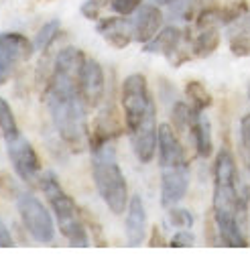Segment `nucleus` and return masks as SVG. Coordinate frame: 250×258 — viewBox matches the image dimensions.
<instances>
[{"instance_id":"1","label":"nucleus","mask_w":250,"mask_h":258,"mask_svg":"<svg viewBox=\"0 0 250 258\" xmlns=\"http://www.w3.org/2000/svg\"><path fill=\"white\" fill-rule=\"evenodd\" d=\"M86 55L76 47H66L57 53L55 68L47 86L45 102L53 126L70 149L84 153L90 145L88 106L80 92V72Z\"/></svg>"},{"instance_id":"2","label":"nucleus","mask_w":250,"mask_h":258,"mask_svg":"<svg viewBox=\"0 0 250 258\" xmlns=\"http://www.w3.org/2000/svg\"><path fill=\"white\" fill-rule=\"evenodd\" d=\"M214 218L224 246H248V193L240 183L234 157L226 149L214 161Z\"/></svg>"},{"instance_id":"3","label":"nucleus","mask_w":250,"mask_h":258,"mask_svg":"<svg viewBox=\"0 0 250 258\" xmlns=\"http://www.w3.org/2000/svg\"><path fill=\"white\" fill-rule=\"evenodd\" d=\"M159 163H161V204L177 206L190 187V165L185 149L169 124L159 126Z\"/></svg>"},{"instance_id":"4","label":"nucleus","mask_w":250,"mask_h":258,"mask_svg":"<svg viewBox=\"0 0 250 258\" xmlns=\"http://www.w3.org/2000/svg\"><path fill=\"white\" fill-rule=\"evenodd\" d=\"M92 147V175L100 198L108 206V210L116 216L124 214L129 208V185L116 159L114 141L94 143Z\"/></svg>"},{"instance_id":"5","label":"nucleus","mask_w":250,"mask_h":258,"mask_svg":"<svg viewBox=\"0 0 250 258\" xmlns=\"http://www.w3.org/2000/svg\"><path fill=\"white\" fill-rule=\"evenodd\" d=\"M41 189L47 196L49 206L55 214L59 232L68 238V242L74 248H88L90 234H88V226L84 222L82 210L66 193V189L61 187V183L57 181V177L53 173H45L41 177Z\"/></svg>"},{"instance_id":"6","label":"nucleus","mask_w":250,"mask_h":258,"mask_svg":"<svg viewBox=\"0 0 250 258\" xmlns=\"http://www.w3.org/2000/svg\"><path fill=\"white\" fill-rule=\"evenodd\" d=\"M120 104L124 110V122H127V128L131 135L139 131L151 118H157V108H155L149 84L145 76L141 74H133L124 80Z\"/></svg>"},{"instance_id":"7","label":"nucleus","mask_w":250,"mask_h":258,"mask_svg":"<svg viewBox=\"0 0 250 258\" xmlns=\"http://www.w3.org/2000/svg\"><path fill=\"white\" fill-rule=\"evenodd\" d=\"M17 208L21 214V220L27 228V232L31 234L33 240L41 242V244H49L53 242L55 236V226L51 220V214L47 212V208L29 191H21L17 196Z\"/></svg>"},{"instance_id":"8","label":"nucleus","mask_w":250,"mask_h":258,"mask_svg":"<svg viewBox=\"0 0 250 258\" xmlns=\"http://www.w3.org/2000/svg\"><path fill=\"white\" fill-rule=\"evenodd\" d=\"M7 149H9V157L11 163L15 167V171L19 173V177L29 183V185H41V159L37 155V151L33 149V145L23 137H15L7 141Z\"/></svg>"},{"instance_id":"9","label":"nucleus","mask_w":250,"mask_h":258,"mask_svg":"<svg viewBox=\"0 0 250 258\" xmlns=\"http://www.w3.org/2000/svg\"><path fill=\"white\" fill-rule=\"evenodd\" d=\"M35 51V45L19 35V33H5L0 35V84H7L15 74L17 66L27 61Z\"/></svg>"},{"instance_id":"10","label":"nucleus","mask_w":250,"mask_h":258,"mask_svg":"<svg viewBox=\"0 0 250 258\" xmlns=\"http://www.w3.org/2000/svg\"><path fill=\"white\" fill-rule=\"evenodd\" d=\"M190 39L187 33H181L177 27H167L163 31H159L151 41H147L143 45L145 53H161L167 59L173 61V66H181L190 59V55H185L187 51L183 49V43Z\"/></svg>"},{"instance_id":"11","label":"nucleus","mask_w":250,"mask_h":258,"mask_svg":"<svg viewBox=\"0 0 250 258\" xmlns=\"http://www.w3.org/2000/svg\"><path fill=\"white\" fill-rule=\"evenodd\" d=\"M104 90H106V80H104V70L96 59H88L84 61L82 72H80V92L82 98L90 108H96L102 104L104 100Z\"/></svg>"},{"instance_id":"12","label":"nucleus","mask_w":250,"mask_h":258,"mask_svg":"<svg viewBox=\"0 0 250 258\" xmlns=\"http://www.w3.org/2000/svg\"><path fill=\"white\" fill-rule=\"evenodd\" d=\"M161 25H163V15L157 7H153V5L141 7L137 11V15L131 19L133 39L145 45L147 41H151L161 31Z\"/></svg>"},{"instance_id":"13","label":"nucleus","mask_w":250,"mask_h":258,"mask_svg":"<svg viewBox=\"0 0 250 258\" xmlns=\"http://www.w3.org/2000/svg\"><path fill=\"white\" fill-rule=\"evenodd\" d=\"M96 31L102 35L104 41H108L116 49H124L135 41L131 19H122V15L120 17H110V19H98Z\"/></svg>"},{"instance_id":"14","label":"nucleus","mask_w":250,"mask_h":258,"mask_svg":"<svg viewBox=\"0 0 250 258\" xmlns=\"http://www.w3.org/2000/svg\"><path fill=\"white\" fill-rule=\"evenodd\" d=\"M147 236V210L141 196L131 198L127 208V242L129 246H141Z\"/></svg>"},{"instance_id":"15","label":"nucleus","mask_w":250,"mask_h":258,"mask_svg":"<svg viewBox=\"0 0 250 258\" xmlns=\"http://www.w3.org/2000/svg\"><path fill=\"white\" fill-rule=\"evenodd\" d=\"M226 27L230 37V51L236 57L250 55V11H246Z\"/></svg>"},{"instance_id":"16","label":"nucleus","mask_w":250,"mask_h":258,"mask_svg":"<svg viewBox=\"0 0 250 258\" xmlns=\"http://www.w3.org/2000/svg\"><path fill=\"white\" fill-rule=\"evenodd\" d=\"M190 135L194 139L198 157H202V159L212 157V153H214V141H212V126H210V120L206 116V110H200L198 112Z\"/></svg>"},{"instance_id":"17","label":"nucleus","mask_w":250,"mask_h":258,"mask_svg":"<svg viewBox=\"0 0 250 258\" xmlns=\"http://www.w3.org/2000/svg\"><path fill=\"white\" fill-rule=\"evenodd\" d=\"M192 53L196 57H210L220 47V33L216 25H202L198 27L196 35L190 37Z\"/></svg>"},{"instance_id":"18","label":"nucleus","mask_w":250,"mask_h":258,"mask_svg":"<svg viewBox=\"0 0 250 258\" xmlns=\"http://www.w3.org/2000/svg\"><path fill=\"white\" fill-rule=\"evenodd\" d=\"M200 110H196L190 102H177L173 106V112H171V118H173V128L177 133H192V126H194V120L198 116Z\"/></svg>"},{"instance_id":"19","label":"nucleus","mask_w":250,"mask_h":258,"mask_svg":"<svg viewBox=\"0 0 250 258\" xmlns=\"http://www.w3.org/2000/svg\"><path fill=\"white\" fill-rule=\"evenodd\" d=\"M185 96L190 100V104L196 108V110H208L214 102L212 94L208 92V88L202 84V82H190L185 86Z\"/></svg>"},{"instance_id":"20","label":"nucleus","mask_w":250,"mask_h":258,"mask_svg":"<svg viewBox=\"0 0 250 258\" xmlns=\"http://www.w3.org/2000/svg\"><path fill=\"white\" fill-rule=\"evenodd\" d=\"M0 131H3V135H5V141L15 139V137L21 135L17 118H15V112L9 106V102L3 100V98H0Z\"/></svg>"},{"instance_id":"21","label":"nucleus","mask_w":250,"mask_h":258,"mask_svg":"<svg viewBox=\"0 0 250 258\" xmlns=\"http://www.w3.org/2000/svg\"><path fill=\"white\" fill-rule=\"evenodd\" d=\"M59 27H61V25H59L57 19L45 23V25L39 29V33H37V37H35V41H33L35 49H37V51H47L49 45L55 41V37H57V33H59Z\"/></svg>"},{"instance_id":"22","label":"nucleus","mask_w":250,"mask_h":258,"mask_svg":"<svg viewBox=\"0 0 250 258\" xmlns=\"http://www.w3.org/2000/svg\"><path fill=\"white\" fill-rule=\"evenodd\" d=\"M145 0H108L110 9L116 13V15H122V17H129V15H135L141 7H143Z\"/></svg>"},{"instance_id":"23","label":"nucleus","mask_w":250,"mask_h":258,"mask_svg":"<svg viewBox=\"0 0 250 258\" xmlns=\"http://www.w3.org/2000/svg\"><path fill=\"white\" fill-rule=\"evenodd\" d=\"M169 224L179 230H190L194 226V218L187 210H175V206H173V210L169 212Z\"/></svg>"},{"instance_id":"24","label":"nucleus","mask_w":250,"mask_h":258,"mask_svg":"<svg viewBox=\"0 0 250 258\" xmlns=\"http://www.w3.org/2000/svg\"><path fill=\"white\" fill-rule=\"evenodd\" d=\"M194 244H196V238H194V234L190 230H179L169 240V246L171 248H192Z\"/></svg>"},{"instance_id":"25","label":"nucleus","mask_w":250,"mask_h":258,"mask_svg":"<svg viewBox=\"0 0 250 258\" xmlns=\"http://www.w3.org/2000/svg\"><path fill=\"white\" fill-rule=\"evenodd\" d=\"M240 135H242V147H244V155L250 171V114L240 120Z\"/></svg>"},{"instance_id":"26","label":"nucleus","mask_w":250,"mask_h":258,"mask_svg":"<svg viewBox=\"0 0 250 258\" xmlns=\"http://www.w3.org/2000/svg\"><path fill=\"white\" fill-rule=\"evenodd\" d=\"M102 7H104V0H86V3L82 5V15L90 21H98L100 13H102Z\"/></svg>"},{"instance_id":"27","label":"nucleus","mask_w":250,"mask_h":258,"mask_svg":"<svg viewBox=\"0 0 250 258\" xmlns=\"http://www.w3.org/2000/svg\"><path fill=\"white\" fill-rule=\"evenodd\" d=\"M15 246V240L9 232V228L3 224V220H0V248H13Z\"/></svg>"},{"instance_id":"28","label":"nucleus","mask_w":250,"mask_h":258,"mask_svg":"<svg viewBox=\"0 0 250 258\" xmlns=\"http://www.w3.org/2000/svg\"><path fill=\"white\" fill-rule=\"evenodd\" d=\"M157 5H167V7H171V5H175V3H179V0H155Z\"/></svg>"},{"instance_id":"29","label":"nucleus","mask_w":250,"mask_h":258,"mask_svg":"<svg viewBox=\"0 0 250 258\" xmlns=\"http://www.w3.org/2000/svg\"><path fill=\"white\" fill-rule=\"evenodd\" d=\"M248 98H250V88H248Z\"/></svg>"}]
</instances>
